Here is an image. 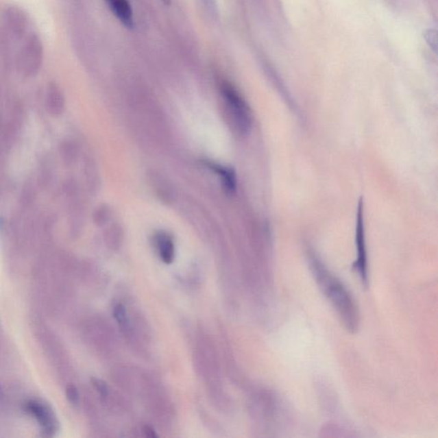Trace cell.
Masks as SVG:
<instances>
[{"instance_id":"12","label":"cell","mask_w":438,"mask_h":438,"mask_svg":"<svg viewBox=\"0 0 438 438\" xmlns=\"http://www.w3.org/2000/svg\"><path fill=\"white\" fill-rule=\"evenodd\" d=\"M143 433L147 437L155 438L158 437L157 433L155 432L153 427L149 426H145L143 427Z\"/></svg>"},{"instance_id":"10","label":"cell","mask_w":438,"mask_h":438,"mask_svg":"<svg viewBox=\"0 0 438 438\" xmlns=\"http://www.w3.org/2000/svg\"><path fill=\"white\" fill-rule=\"evenodd\" d=\"M67 398L72 404L77 405L79 402V394L77 389L74 385H70L67 387Z\"/></svg>"},{"instance_id":"13","label":"cell","mask_w":438,"mask_h":438,"mask_svg":"<svg viewBox=\"0 0 438 438\" xmlns=\"http://www.w3.org/2000/svg\"><path fill=\"white\" fill-rule=\"evenodd\" d=\"M0 391H1V389H0Z\"/></svg>"},{"instance_id":"4","label":"cell","mask_w":438,"mask_h":438,"mask_svg":"<svg viewBox=\"0 0 438 438\" xmlns=\"http://www.w3.org/2000/svg\"><path fill=\"white\" fill-rule=\"evenodd\" d=\"M25 410L34 417L41 428L47 435H53L57 430L56 418L47 406L38 401H29L25 403Z\"/></svg>"},{"instance_id":"11","label":"cell","mask_w":438,"mask_h":438,"mask_svg":"<svg viewBox=\"0 0 438 438\" xmlns=\"http://www.w3.org/2000/svg\"><path fill=\"white\" fill-rule=\"evenodd\" d=\"M203 3H205L206 9L208 10V12L212 15H216L217 14V5L216 0H202Z\"/></svg>"},{"instance_id":"3","label":"cell","mask_w":438,"mask_h":438,"mask_svg":"<svg viewBox=\"0 0 438 438\" xmlns=\"http://www.w3.org/2000/svg\"><path fill=\"white\" fill-rule=\"evenodd\" d=\"M222 94L238 129L241 132H247L252 124L251 112L247 103L229 84H222Z\"/></svg>"},{"instance_id":"8","label":"cell","mask_w":438,"mask_h":438,"mask_svg":"<svg viewBox=\"0 0 438 438\" xmlns=\"http://www.w3.org/2000/svg\"><path fill=\"white\" fill-rule=\"evenodd\" d=\"M113 315L114 318L116 319L117 323H119L121 326H127V313L126 309L125 308H124L123 305L117 304L115 306H114Z\"/></svg>"},{"instance_id":"1","label":"cell","mask_w":438,"mask_h":438,"mask_svg":"<svg viewBox=\"0 0 438 438\" xmlns=\"http://www.w3.org/2000/svg\"><path fill=\"white\" fill-rule=\"evenodd\" d=\"M309 265L317 285L332 306L341 325L348 332H357L361 315L353 295L315 254H309Z\"/></svg>"},{"instance_id":"7","label":"cell","mask_w":438,"mask_h":438,"mask_svg":"<svg viewBox=\"0 0 438 438\" xmlns=\"http://www.w3.org/2000/svg\"><path fill=\"white\" fill-rule=\"evenodd\" d=\"M208 165L212 171H215V173L219 174L221 181L223 182L224 189H226L228 193H233L236 191V175H234L232 170L213 163H208Z\"/></svg>"},{"instance_id":"9","label":"cell","mask_w":438,"mask_h":438,"mask_svg":"<svg viewBox=\"0 0 438 438\" xmlns=\"http://www.w3.org/2000/svg\"><path fill=\"white\" fill-rule=\"evenodd\" d=\"M93 385L95 386L96 391L99 392V394L102 396V398H108L109 394V389L108 385L106 384V382L101 380V379L99 378H92Z\"/></svg>"},{"instance_id":"5","label":"cell","mask_w":438,"mask_h":438,"mask_svg":"<svg viewBox=\"0 0 438 438\" xmlns=\"http://www.w3.org/2000/svg\"><path fill=\"white\" fill-rule=\"evenodd\" d=\"M110 9L124 26L133 29L134 27L133 12L129 0H106Z\"/></svg>"},{"instance_id":"6","label":"cell","mask_w":438,"mask_h":438,"mask_svg":"<svg viewBox=\"0 0 438 438\" xmlns=\"http://www.w3.org/2000/svg\"><path fill=\"white\" fill-rule=\"evenodd\" d=\"M155 243L161 260L167 264L172 263L175 257V247L171 238L167 234L160 233L155 238Z\"/></svg>"},{"instance_id":"2","label":"cell","mask_w":438,"mask_h":438,"mask_svg":"<svg viewBox=\"0 0 438 438\" xmlns=\"http://www.w3.org/2000/svg\"><path fill=\"white\" fill-rule=\"evenodd\" d=\"M364 205L362 198L358 202L357 211L356 234H355V243L357 247V258L354 264V269L356 272L361 284L364 287H368L369 272L367 244H365V233L364 223Z\"/></svg>"}]
</instances>
